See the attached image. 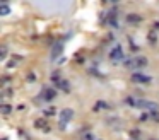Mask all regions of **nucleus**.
<instances>
[{"instance_id":"1","label":"nucleus","mask_w":159,"mask_h":140,"mask_svg":"<svg viewBox=\"0 0 159 140\" xmlns=\"http://www.w3.org/2000/svg\"><path fill=\"white\" fill-rule=\"evenodd\" d=\"M127 102L135 108H140V109H149V111H156L159 109V106L152 101H145V99H134V97H127Z\"/></svg>"},{"instance_id":"2","label":"nucleus","mask_w":159,"mask_h":140,"mask_svg":"<svg viewBox=\"0 0 159 140\" xmlns=\"http://www.w3.org/2000/svg\"><path fill=\"white\" fill-rule=\"evenodd\" d=\"M145 65H147V60L144 56H135L132 60H125V67H128V68H142Z\"/></svg>"},{"instance_id":"3","label":"nucleus","mask_w":159,"mask_h":140,"mask_svg":"<svg viewBox=\"0 0 159 140\" xmlns=\"http://www.w3.org/2000/svg\"><path fill=\"white\" fill-rule=\"evenodd\" d=\"M72 116H74V111L72 109H63L62 111V116H60V126H62V128H65V125H67V121H70V120H72Z\"/></svg>"},{"instance_id":"4","label":"nucleus","mask_w":159,"mask_h":140,"mask_svg":"<svg viewBox=\"0 0 159 140\" xmlns=\"http://www.w3.org/2000/svg\"><path fill=\"white\" fill-rule=\"evenodd\" d=\"M132 80H134V82H139V84H151L152 79L147 77V75H144V74H140V72H135V74L132 75Z\"/></svg>"},{"instance_id":"5","label":"nucleus","mask_w":159,"mask_h":140,"mask_svg":"<svg viewBox=\"0 0 159 140\" xmlns=\"http://www.w3.org/2000/svg\"><path fill=\"white\" fill-rule=\"evenodd\" d=\"M62 51H63V43L62 41H57V43L53 44V48H52V60L58 58L60 55H62Z\"/></svg>"},{"instance_id":"6","label":"nucleus","mask_w":159,"mask_h":140,"mask_svg":"<svg viewBox=\"0 0 159 140\" xmlns=\"http://www.w3.org/2000/svg\"><path fill=\"white\" fill-rule=\"evenodd\" d=\"M110 58L111 60H123V50H121V46H115L113 50L110 51Z\"/></svg>"},{"instance_id":"7","label":"nucleus","mask_w":159,"mask_h":140,"mask_svg":"<svg viewBox=\"0 0 159 140\" xmlns=\"http://www.w3.org/2000/svg\"><path fill=\"white\" fill-rule=\"evenodd\" d=\"M41 96H43L45 101H52V99L57 96V91H55V89H50V87H45V89H43V92H41Z\"/></svg>"},{"instance_id":"8","label":"nucleus","mask_w":159,"mask_h":140,"mask_svg":"<svg viewBox=\"0 0 159 140\" xmlns=\"http://www.w3.org/2000/svg\"><path fill=\"white\" fill-rule=\"evenodd\" d=\"M128 22H140V16H135V14H128L127 16Z\"/></svg>"},{"instance_id":"9","label":"nucleus","mask_w":159,"mask_h":140,"mask_svg":"<svg viewBox=\"0 0 159 140\" xmlns=\"http://www.w3.org/2000/svg\"><path fill=\"white\" fill-rule=\"evenodd\" d=\"M0 111H2V115H9V113L12 111V106H9V104H2V106H0Z\"/></svg>"},{"instance_id":"10","label":"nucleus","mask_w":159,"mask_h":140,"mask_svg":"<svg viewBox=\"0 0 159 140\" xmlns=\"http://www.w3.org/2000/svg\"><path fill=\"white\" fill-rule=\"evenodd\" d=\"M36 128H43V130H48V126H46V121L45 120H36Z\"/></svg>"},{"instance_id":"11","label":"nucleus","mask_w":159,"mask_h":140,"mask_svg":"<svg viewBox=\"0 0 159 140\" xmlns=\"http://www.w3.org/2000/svg\"><path fill=\"white\" fill-rule=\"evenodd\" d=\"M9 12H11L9 5H7V3H2V5H0V14H2V16H7Z\"/></svg>"},{"instance_id":"12","label":"nucleus","mask_w":159,"mask_h":140,"mask_svg":"<svg viewBox=\"0 0 159 140\" xmlns=\"http://www.w3.org/2000/svg\"><path fill=\"white\" fill-rule=\"evenodd\" d=\"M149 118L154 120V121H159V109H156V111H149Z\"/></svg>"},{"instance_id":"13","label":"nucleus","mask_w":159,"mask_h":140,"mask_svg":"<svg viewBox=\"0 0 159 140\" xmlns=\"http://www.w3.org/2000/svg\"><path fill=\"white\" fill-rule=\"evenodd\" d=\"M99 108H108V104H106V102H103V101H99V102L94 104V111H98Z\"/></svg>"},{"instance_id":"14","label":"nucleus","mask_w":159,"mask_h":140,"mask_svg":"<svg viewBox=\"0 0 159 140\" xmlns=\"http://www.w3.org/2000/svg\"><path fill=\"white\" fill-rule=\"evenodd\" d=\"M45 115H46V116H52V115H55V108H48V109L45 111Z\"/></svg>"},{"instance_id":"15","label":"nucleus","mask_w":159,"mask_h":140,"mask_svg":"<svg viewBox=\"0 0 159 140\" xmlns=\"http://www.w3.org/2000/svg\"><path fill=\"white\" fill-rule=\"evenodd\" d=\"M80 140H93V135H91V133H84Z\"/></svg>"},{"instance_id":"16","label":"nucleus","mask_w":159,"mask_h":140,"mask_svg":"<svg viewBox=\"0 0 159 140\" xmlns=\"http://www.w3.org/2000/svg\"><path fill=\"white\" fill-rule=\"evenodd\" d=\"M5 53H7V48H5V46H2V55H0V56H2V58H5Z\"/></svg>"},{"instance_id":"17","label":"nucleus","mask_w":159,"mask_h":140,"mask_svg":"<svg viewBox=\"0 0 159 140\" xmlns=\"http://www.w3.org/2000/svg\"><path fill=\"white\" fill-rule=\"evenodd\" d=\"M4 94H5V96H11L12 91H11V89H7V91H4Z\"/></svg>"}]
</instances>
